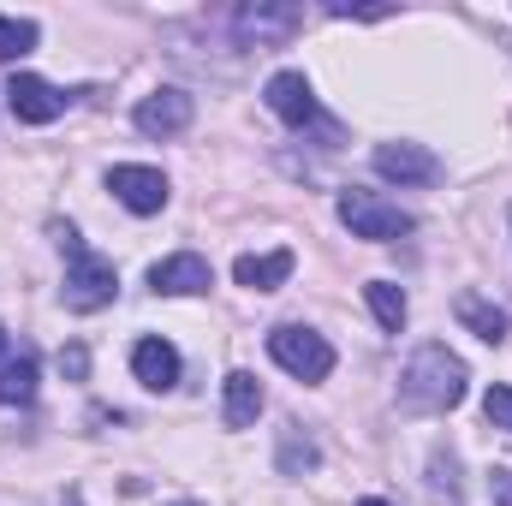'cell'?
<instances>
[{"instance_id": "13", "label": "cell", "mask_w": 512, "mask_h": 506, "mask_svg": "<svg viewBox=\"0 0 512 506\" xmlns=\"http://www.w3.org/2000/svg\"><path fill=\"white\" fill-rule=\"evenodd\" d=\"M298 268V256L292 251H268V256H239L233 262V280L245 286V292H274V286H286V274Z\"/></svg>"}, {"instance_id": "24", "label": "cell", "mask_w": 512, "mask_h": 506, "mask_svg": "<svg viewBox=\"0 0 512 506\" xmlns=\"http://www.w3.org/2000/svg\"><path fill=\"white\" fill-rule=\"evenodd\" d=\"M358 506H393V501H382V495H370V501H358Z\"/></svg>"}, {"instance_id": "19", "label": "cell", "mask_w": 512, "mask_h": 506, "mask_svg": "<svg viewBox=\"0 0 512 506\" xmlns=\"http://www.w3.org/2000/svg\"><path fill=\"white\" fill-rule=\"evenodd\" d=\"M316 465V441L310 435H298V423H286V441H280V471L286 477H298V471H310Z\"/></svg>"}, {"instance_id": "25", "label": "cell", "mask_w": 512, "mask_h": 506, "mask_svg": "<svg viewBox=\"0 0 512 506\" xmlns=\"http://www.w3.org/2000/svg\"><path fill=\"white\" fill-rule=\"evenodd\" d=\"M179 506H197V501H179Z\"/></svg>"}, {"instance_id": "4", "label": "cell", "mask_w": 512, "mask_h": 506, "mask_svg": "<svg viewBox=\"0 0 512 506\" xmlns=\"http://www.w3.org/2000/svg\"><path fill=\"white\" fill-rule=\"evenodd\" d=\"M262 102H268L274 120H286L292 131H322L328 143H340V126L322 114V102H316V90H310L304 72H274L268 90H262Z\"/></svg>"}, {"instance_id": "11", "label": "cell", "mask_w": 512, "mask_h": 506, "mask_svg": "<svg viewBox=\"0 0 512 506\" xmlns=\"http://www.w3.org/2000/svg\"><path fill=\"white\" fill-rule=\"evenodd\" d=\"M376 173L393 179V185H435L441 179V161L423 143H382L376 149Z\"/></svg>"}, {"instance_id": "10", "label": "cell", "mask_w": 512, "mask_h": 506, "mask_svg": "<svg viewBox=\"0 0 512 506\" xmlns=\"http://www.w3.org/2000/svg\"><path fill=\"white\" fill-rule=\"evenodd\" d=\"M108 191L126 203L131 215H161V209H167V179H161V167H108Z\"/></svg>"}, {"instance_id": "21", "label": "cell", "mask_w": 512, "mask_h": 506, "mask_svg": "<svg viewBox=\"0 0 512 506\" xmlns=\"http://www.w3.org/2000/svg\"><path fill=\"white\" fill-rule=\"evenodd\" d=\"M60 370H66L72 381H84V370H90V352H84V346H60Z\"/></svg>"}, {"instance_id": "9", "label": "cell", "mask_w": 512, "mask_h": 506, "mask_svg": "<svg viewBox=\"0 0 512 506\" xmlns=\"http://www.w3.org/2000/svg\"><path fill=\"white\" fill-rule=\"evenodd\" d=\"M149 286H155L161 298H191V292H209V286H215V268H209V256L179 251V256H161V262L149 268Z\"/></svg>"}, {"instance_id": "8", "label": "cell", "mask_w": 512, "mask_h": 506, "mask_svg": "<svg viewBox=\"0 0 512 506\" xmlns=\"http://www.w3.org/2000/svg\"><path fill=\"white\" fill-rule=\"evenodd\" d=\"M137 131L143 137H185L191 131V120H197V102L185 96V90H155V96H143L137 102Z\"/></svg>"}, {"instance_id": "5", "label": "cell", "mask_w": 512, "mask_h": 506, "mask_svg": "<svg viewBox=\"0 0 512 506\" xmlns=\"http://www.w3.org/2000/svg\"><path fill=\"white\" fill-rule=\"evenodd\" d=\"M340 221L352 227V239H370V245L405 239V233L417 227L399 203H387L382 191H364V185H346V191H340Z\"/></svg>"}, {"instance_id": "7", "label": "cell", "mask_w": 512, "mask_h": 506, "mask_svg": "<svg viewBox=\"0 0 512 506\" xmlns=\"http://www.w3.org/2000/svg\"><path fill=\"white\" fill-rule=\"evenodd\" d=\"M66 102L72 96H60L48 78H36V72H12V84H6V108L24 120V126H54L60 114H66Z\"/></svg>"}, {"instance_id": "16", "label": "cell", "mask_w": 512, "mask_h": 506, "mask_svg": "<svg viewBox=\"0 0 512 506\" xmlns=\"http://www.w3.org/2000/svg\"><path fill=\"white\" fill-rule=\"evenodd\" d=\"M36 399V352L24 346L18 358L0 364V405H30Z\"/></svg>"}, {"instance_id": "14", "label": "cell", "mask_w": 512, "mask_h": 506, "mask_svg": "<svg viewBox=\"0 0 512 506\" xmlns=\"http://www.w3.org/2000/svg\"><path fill=\"white\" fill-rule=\"evenodd\" d=\"M453 316H459L477 340H489V346H501V340H507V328H512L507 310H501V304H489V298H477V292H459V298H453Z\"/></svg>"}, {"instance_id": "1", "label": "cell", "mask_w": 512, "mask_h": 506, "mask_svg": "<svg viewBox=\"0 0 512 506\" xmlns=\"http://www.w3.org/2000/svg\"><path fill=\"white\" fill-rule=\"evenodd\" d=\"M465 358H453L447 346H417L411 352V364L399 370V399H405V411H453L459 399H465Z\"/></svg>"}, {"instance_id": "23", "label": "cell", "mask_w": 512, "mask_h": 506, "mask_svg": "<svg viewBox=\"0 0 512 506\" xmlns=\"http://www.w3.org/2000/svg\"><path fill=\"white\" fill-rule=\"evenodd\" d=\"M6 352H12V340H6V328H0V364H6Z\"/></svg>"}, {"instance_id": "22", "label": "cell", "mask_w": 512, "mask_h": 506, "mask_svg": "<svg viewBox=\"0 0 512 506\" xmlns=\"http://www.w3.org/2000/svg\"><path fill=\"white\" fill-rule=\"evenodd\" d=\"M489 501L512 506V471H507V465H495V471H489Z\"/></svg>"}, {"instance_id": "17", "label": "cell", "mask_w": 512, "mask_h": 506, "mask_svg": "<svg viewBox=\"0 0 512 506\" xmlns=\"http://www.w3.org/2000/svg\"><path fill=\"white\" fill-rule=\"evenodd\" d=\"M364 298H370V310H376V322H382L387 334H399V328H405L411 304H405V292H399L393 280H370V286H364Z\"/></svg>"}, {"instance_id": "6", "label": "cell", "mask_w": 512, "mask_h": 506, "mask_svg": "<svg viewBox=\"0 0 512 506\" xmlns=\"http://www.w3.org/2000/svg\"><path fill=\"white\" fill-rule=\"evenodd\" d=\"M227 24L239 30V48H268V42L298 36L304 12L298 6H239V12H227Z\"/></svg>"}, {"instance_id": "3", "label": "cell", "mask_w": 512, "mask_h": 506, "mask_svg": "<svg viewBox=\"0 0 512 506\" xmlns=\"http://www.w3.org/2000/svg\"><path fill=\"white\" fill-rule=\"evenodd\" d=\"M268 358H274L286 376H298V381H328L334 376V346H328L316 328H304V322H280V328H268Z\"/></svg>"}, {"instance_id": "20", "label": "cell", "mask_w": 512, "mask_h": 506, "mask_svg": "<svg viewBox=\"0 0 512 506\" xmlns=\"http://www.w3.org/2000/svg\"><path fill=\"white\" fill-rule=\"evenodd\" d=\"M483 417H489L495 429H507V435H512V387H507V381L483 393Z\"/></svg>"}, {"instance_id": "18", "label": "cell", "mask_w": 512, "mask_h": 506, "mask_svg": "<svg viewBox=\"0 0 512 506\" xmlns=\"http://www.w3.org/2000/svg\"><path fill=\"white\" fill-rule=\"evenodd\" d=\"M30 48H36V24H30V18H6V12H0V66L24 60Z\"/></svg>"}, {"instance_id": "2", "label": "cell", "mask_w": 512, "mask_h": 506, "mask_svg": "<svg viewBox=\"0 0 512 506\" xmlns=\"http://www.w3.org/2000/svg\"><path fill=\"white\" fill-rule=\"evenodd\" d=\"M54 239H60V251H66V286H60V298H66V310H78V316H90V310H102V304H114V292H120V274H114V262L108 256H96L72 227H54Z\"/></svg>"}, {"instance_id": "12", "label": "cell", "mask_w": 512, "mask_h": 506, "mask_svg": "<svg viewBox=\"0 0 512 506\" xmlns=\"http://www.w3.org/2000/svg\"><path fill=\"white\" fill-rule=\"evenodd\" d=\"M131 376L143 381L149 393H167V387L179 381V352H173L167 340H155V334H149V340H137V346H131Z\"/></svg>"}, {"instance_id": "15", "label": "cell", "mask_w": 512, "mask_h": 506, "mask_svg": "<svg viewBox=\"0 0 512 506\" xmlns=\"http://www.w3.org/2000/svg\"><path fill=\"white\" fill-rule=\"evenodd\" d=\"M221 417H227V429H251L256 417H262V381L251 370H233L227 376V405H221Z\"/></svg>"}]
</instances>
